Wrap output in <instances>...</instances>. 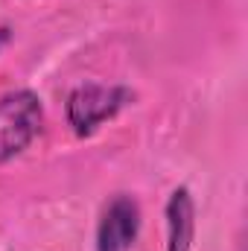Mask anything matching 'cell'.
Wrapping results in <instances>:
<instances>
[{
	"label": "cell",
	"mask_w": 248,
	"mask_h": 251,
	"mask_svg": "<svg viewBox=\"0 0 248 251\" xmlns=\"http://www.w3.org/2000/svg\"><path fill=\"white\" fill-rule=\"evenodd\" d=\"M41 126V105L32 94H12L0 100V161L18 155Z\"/></svg>",
	"instance_id": "cell-1"
},
{
	"label": "cell",
	"mask_w": 248,
	"mask_h": 251,
	"mask_svg": "<svg viewBox=\"0 0 248 251\" xmlns=\"http://www.w3.org/2000/svg\"><path fill=\"white\" fill-rule=\"evenodd\" d=\"M137 231V207L128 199H117L102 225H99V251H125Z\"/></svg>",
	"instance_id": "cell-2"
},
{
	"label": "cell",
	"mask_w": 248,
	"mask_h": 251,
	"mask_svg": "<svg viewBox=\"0 0 248 251\" xmlns=\"http://www.w3.org/2000/svg\"><path fill=\"white\" fill-rule=\"evenodd\" d=\"M114 94L108 91H99V88H88V91H79L70 102V120L79 126L82 131L91 128L97 120H102L105 114L114 111Z\"/></svg>",
	"instance_id": "cell-3"
}]
</instances>
